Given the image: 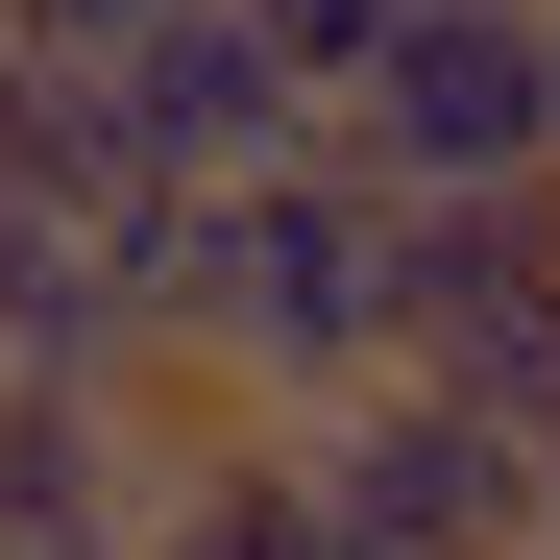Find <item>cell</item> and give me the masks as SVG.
<instances>
[{"label": "cell", "mask_w": 560, "mask_h": 560, "mask_svg": "<svg viewBox=\"0 0 560 560\" xmlns=\"http://www.w3.org/2000/svg\"><path fill=\"white\" fill-rule=\"evenodd\" d=\"M365 365H390V171L317 122L293 171L196 196V415H317Z\"/></svg>", "instance_id": "cell-1"}, {"label": "cell", "mask_w": 560, "mask_h": 560, "mask_svg": "<svg viewBox=\"0 0 560 560\" xmlns=\"http://www.w3.org/2000/svg\"><path fill=\"white\" fill-rule=\"evenodd\" d=\"M341 147L390 196H560V0H415Z\"/></svg>", "instance_id": "cell-2"}, {"label": "cell", "mask_w": 560, "mask_h": 560, "mask_svg": "<svg viewBox=\"0 0 560 560\" xmlns=\"http://www.w3.org/2000/svg\"><path fill=\"white\" fill-rule=\"evenodd\" d=\"M268 439H293L317 536H365V560H512V536H536V463L463 415V390H415V365H365V390L268 415Z\"/></svg>", "instance_id": "cell-3"}, {"label": "cell", "mask_w": 560, "mask_h": 560, "mask_svg": "<svg viewBox=\"0 0 560 560\" xmlns=\"http://www.w3.org/2000/svg\"><path fill=\"white\" fill-rule=\"evenodd\" d=\"M98 98H122V171H147V196H244V171H293V147H317V98L268 73V25H244V0L122 25V49H98Z\"/></svg>", "instance_id": "cell-4"}, {"label": "cell", "mask_w": 560, "mask_h": 560, "mask_svg": "<svg viewBox=\"0 0 560 560\" xmlns=\"http://www.w3.org/2000/svg\"><path fill=\"white\" fill-rule=\"evenodd\" d=\"M0 390H171L147 317H122V220L0 196Z\"/></svg>", "instance_id": "cell-5"}, {"label": "cell", "mask_w": 560, "mask_h": 560, "mask_svg": "<svg viewBox=\"0 0 560 560\" xmlns=\"http://www.w3.org/2000/svg\"><path fill=\"white\" fill-rule=\"evenodd\" d=\"M122 560H341V536H317V488H293V439H268V415H220Z\"/></svg>", "instance_id": "cell-6"}, {"label": "cell", "mask_w": 560, "mask_h": 560, "mask_svg": "<svg viewBox=\"0 0 560 560\" xmlns=\"http://www.w3.org/2000/svg\"><path fill=\"white\" fill-rule=\"evenodd\" d=\"M0 196H73V220H122L147 171H122V98L73 49H0Z\"/></svg>", "instance_id": "cell-7"}, {"label": "cell", "mask_w": 560, "mask_h": 560, "mask_svg": "<svg viewBox=\"0 0 560 560\" xmlns=\"http://www.w3.org/2000/svg\"><path fill=\"white\" fill-rule=\"evenodd\" d=\"M244 25H268V73H293V98L341 122L365 73H390V25H415V0H244Z\"/></svg>", "instance_id": "cell-8"}, {"label": "cell", "mask_w": 560, "mask_h": 560, "mask_svg": "<svg viewBox=\"0 0 560 560\" xmlns=\"http://www.w3.org/2000/svg\"><path fill=\"white\" fill-rule=\"evenodd\" d=\"M122 25H171V0H0V49H73V73H98Z\"/></svg>", "instance_id": "cell-9"}, {"label": "cell", "mask_w": 560, "mask_h": 560, "mask_svg": "<svg viewBox=\"0 0 560 560\" xmlns=\"http://www.w3.org/2000/svg\"><path fill=\"white\" fill-rule=\"evenodd\" d=\"M0 560H98V536H0Z\"/></svg>", "instance_id": "cell-10"}, {"label": "cell", "mask_w": 560, "mask_h": 560, "mask_svg": "<svg viewBox=\"0 0 560 560\" xmlns=\"http://www.w3.org/2000/svg\"><path fill=\"white\" fill-rule=\"evenodd\" d=\"M512 560H560V536H512Z\"/></svg>", "instance_id": "cell-11"}]
</instances>
